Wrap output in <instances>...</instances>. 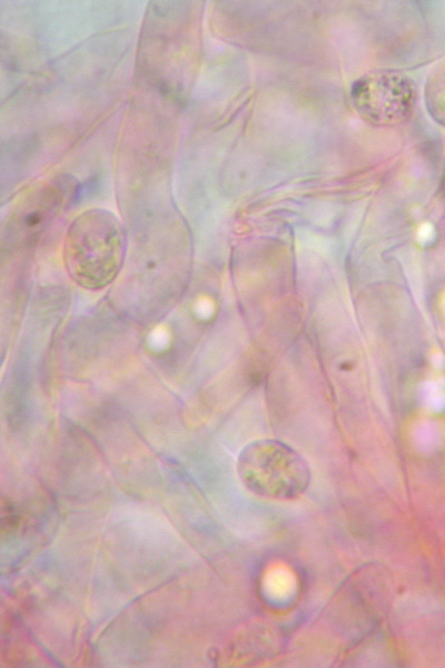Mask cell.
<instances>
[{
    "label": "cell",
    "instance_id": "6da1fadb",
    "mask_svg": "<svg viewBox=\"0 0 445 668\" xmlns=\"http://www.w3.org/2000/svg\"><path fill=\"white\" fill-rule=\"evenodd\" d=\"M125 259V232L112 212L93 209L77 216L64 247L66 270L86 290H102L120 274Z\"/></svg>",
    "mask_w": 445,
    "mask_h": 668
},
{
    "label": "cell",
    "instance_id": "7a4b0ae2",
    "mask_svg": "<svg viewBox=\"0 0 445 668\" xmlns=\"http://www.w3.org/2000/svg\"><path fill=\"white\" fill-rule=\"evenodd\" d=\"M239 473L254 494L273 499L302 495L310 483L304 461L283 449L253 446L239 460Z\"/></svg>",
    "mask_w": 445,
    "mask_h": 668
}]
</instances>
